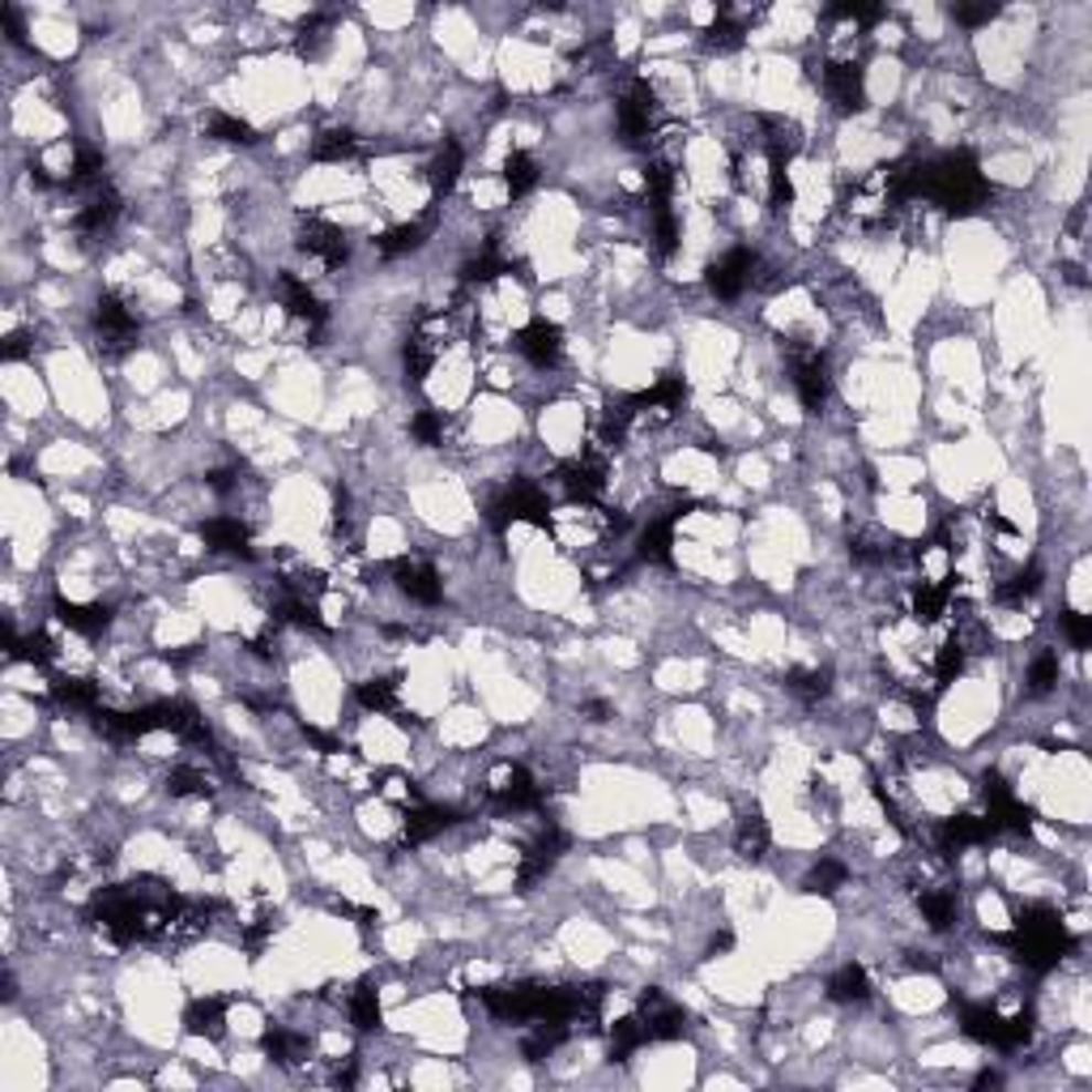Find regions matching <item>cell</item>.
Returning <instances> with one entry per match:
<instances>
[{
  "label": "cell",
  "mask_w": 1092,
  "mask_h": 1092,
  "mask_svg": "<svg viewBox=\"0 0 1092 1092\" xmlns=\"http://www.w3.org/2000/svg\"><path fill=\"white\" fill-rule=\"evenodd\" d=\"M705 282H708V290H713V299L735 303V299H742L747 290L760 282V257H756L747 244H730L721 257L708 265Z\"/></svg>",
  "instance_id": "cell-1"
},
{
  "label": "cell",
  "mask_w": 1092,
  "mask_h": 1092,
  "mask_svg": "<svg viewBox=\"0 0 1092 1092\" xmlns=\"http://www.w3.org/2000/svg\"><path fill=\"white\" fill-rule=\"evenodd\" d=\"M513 351L534 367V372H555L559 363H564V351H568V342H564V329L555 321H546V317H534L529 324H521L513 338Z\"/></svg>",
  "instance_id": "cell-2"
},
{
  "label": "cell",
  "mask_w": 1092,
  "mask_h": 1092,
  "mask_svg": "<svg viewBox=\"0 0 1092 1092\" xmlns=\"http://www.w3.org/2000/svg\"><path fill=\"white\" fill-rule=\"evenodd\" d=\"M388 572H393L397 593H406V598L418 602V607H436V602L445 598V580H440V572H436L427 559L402 555V559H393V564H388Z\"/></svg>",
  "instance_id": "cell-3"
},
{
  "label": "cell",
  "mask_w": 1092,
  "mask_h": 1092,
  "mask_svg": "<svg viewBox=\"0 0 1092 1092\" xmlns=\"http://www.w3.org/2000/svg\"><path fill=\"white\" fill-rule=\"evenodd\" d=\"M231 1011H235V998H223V995L189 998V1007H184V1032H189V1037L214 1041V1037H223L226 1025H231Z\"/></svg>",
  "instance_id": "cell-4"
},
{
  "label": "cell",
  "mask_w": 1092,
  "mask_h": 1092,
  "mask_svg": "<svg viewBox=\"0 0 1092 1092\" xmlns=\"http://www.w3.org/2000/svg\"><path fill=\"white\" fill-rule=\"evenodd\" d=\"M538 180H543V167H538V159L529 150H508L504 154V162H500V184H504L508 201L529 196L538 189Z\"/></svg>",
  "instance_id": "cell-5"
},
{
  "label": "cell",
  "mask_w": 1092,
  "mask_h": 1092,
  "mask_svg": "<svg viewBox=\"0 0 1092 1092\" xmlns=\"http://www.w3.org/2000/svg\"><path fill=\"white\" fill-rule=\"evenodd\" d=\"M870 995H875V986H870L867 964H841L833 973V982H828V998L845 1003V1007H863V1003H870Z\"/></svg>",
  "instance_id": "cell-6"
},
{
  "label": "cell",
  "mask_w": 1092,
  "mask_h": 1092,
  "mask_svg": "<svg viewBox=\"0 0 1092 1092\" xmlns=\"http://www.w3.org/2000/svg\"><path fill=\"white\" fill-rule=\"evenodd\" d=\"M918 913H922V922H927V931H952V922H956V913H961V900L952 888H922L918 892Z\"/></svg>",
  "instance_id": "cell-7"
},
{
  "label": "cell",
  "mask_w": 1092,
  "mask_h": 1092,
  "mask_svg": "<svg viewBox=\"0 0 1092 1092\" xmlns=\"http://www.w3.org/2000/svg\"><path fill=\"white\" fill-rule=\"evenodd\" d=\"M769 845H772L769 820L760 811H747L739 820V828H735V854H739L742 863H760L769 854Z\"/></svg>",
  "instance_id": "cell-8"
},
{
  "label": "cell",
  "mask_w": 1092,
  "mask_h": 1092,
  "mask_svg": "<svg viewBox=\"0 0 1092 1092\" xmlns=\"http://www.w3.org/2000/svg\"><path fill=\"white\" fill-rule=\"evenodd\" d=\"M346 1020L354 1032H376L381 1028V991L372 982H358L346 991Z\"/></svg>",
  "instance_id": "cell-9"
},
{
  "label": "cell",
  "mask_w": 1092,
  "mask_h": 1092,
  "mask_svg": "<svg viewBox=\"0 0 1092 1092\" xmlns=\"http://www.w3.org/2000/svg\"><path fill=\"white\" fill-rule=\"evenodd\" d=\"M56 619L65 623L68 632H77V636H98L111 623L107 607H82V602H56Z\"/></svg>",
  "instance_id": "cell-10"
},
{
  "label": "cell",
  "mask_w": 1092,
  "mask_h": 1092,
  "mask_svg": "<svg viewBox=\"0 0 1092 1092\" xmlns=\"http://www.w3.org/2000/svg\"><path fill=\"white\" fill-rule=\"evenodd\" d=\"M201 129H205L210 141H223V146H253L257 141V132L248 129L239 116H231V111H210L201 120Z\"/></svg>",
  "instance_id": "cell-11"
},
{
  "label": "cell",
  "mask_w": 1092,
  "mask_h": 1092,
  "mask_svg": "<svg viewBox=\"0 0 1092 1092\" xmlns=\"http://www.w3.org/2000/svg\"><path fill=\"white\" fill-rule=\"evenodd\" d=\"M1059 675H1062L1059 653H1054V649H1041V653L1028 662V692H1032V696L1054 692V687H1059Z\"/></svg>",
  "instance_id": "cell-12"
},
{
  "label": "cell",
  "mask_w": 1092,
  "mask_h": 1092,
  "mask_svg": "<svg viewBox=\"0 0 1092 1092\" xmlns=\"http://www.w3.org/2000/svg\"><path fill=\"white\" fill-rule=\"evenodd\" d=\"M845 884H849V867H845L841 858H820L815 867L806 870V888H811V892H824V897H828V892L845 888Z\"/></svg>",
  "instance_id": "cell-13"
},
{
  "label": "cell",
  "mask_w": 1092,
  "mask_h": 1092,
  "mask_svg": "<svg viewBox=\"0 0 1092 1092\" xmlns=\"http://www.w3.org/2000/svg\"><path fill=\"white\" fill-rule=\"evenodd\" d=\"M1059 623H1062V636H1067L1071 649H1080V653H1084V649L1092 644V619L1084 611H1062Z\"/></svg>",
  "instance_id": "cell-14"
}]
</instances>
